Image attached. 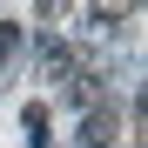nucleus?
I'll use <instances>...</instances> for the list:
<instances>
[{
  "mask_svg": "<svg viewBox=\"0 0 148 148\" xmlns=\"http://www.w3.org/2000/svg\"><path fill=\"white\" fill-rule=\"evenodd\" d=\"M121 141V108L101 101V108H88L81 114V148H114Z\"/></svg>",
  "mask_w": 148,
  "mask_h": 148,
  "instance_id": "f257e3e1",
  "label": "nucleus"
},
{
  "mask_svg": "<svg viewBox=\"0 0 148 148\" xmlns=\"http://www.w3.org/2000/svg\"><path fill=\"white\" fill-rule=\"evenodd\" d=\"M74 67H81V61H74V47L47 34V40H40V74H47V81H67Z\"/></svg>",
  "mask_w": 148,
  "mask_h": 148,
  "instance_id": "f03ea898",
  "label": "nucleus"
},
{
  "mask_svg": "<svg viewBox=\"0 0 148 148\" xmlns=\"http://www.w3.org/2000/svg\"><path fill=\"white\" fill-rule=\"evenodd\" d=\"M20 121H27L34 148H47V141H54V135H47V128H54V121H47V101H27V114H20Z\"/></svg>",
  "mask_w": 148,
  "mask_h": 148,
  "instance_id": "7ed1b4c3",
  "label": "nucleus"
},
{
  "mask_svg": "<svg viewBox=\"0 0 148 148\" xmlns=\"http://www.w3.org/2000/svg\"><path fill=\"white\" fill-rule=\"evenodd\" d=\"M20 40H27V34H20V27H14V20H0V67H7V61L20 54Z\"/></svg>",
  "mask_w": 148,
  "mask_h": 148,
  "instance_id": "20e7f679",
  "label": "nucleus"
},
{
  "mask_svg": "<svg viewBox=\"0 0 148 148\" xmlns=\"http://www.w3.org/2000/svg\"><path fill=\"white\" fill-rule=\"evenodd\" d=\"M88 20H94V27H101V34H114L121 20H128V7H88Z\"/></svg>",
  "mask_w": 148,
  "mask_h": 148,
  "instance_id": "39448f33",
  "label": "nucleus"
}]
</instances>
